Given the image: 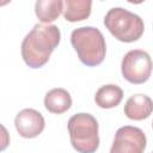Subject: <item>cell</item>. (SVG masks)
Instances as JSON below:
<instances>
[{
  "instance_id": "12",
  "label": "cell",
  "mask_w": 153,
  "mask_h": 153,
  "mask_svg": "<svg viewBox=\"0 0 153 153\" xmlns=\"http://www.w3.org/2000/svg\"><path fill=\"white\" fill-rule=\"evenodd\" d=\"M63 12V1L61 0H38L35 4V13L42 23H51Z\"/></svg>"
},
{
  "instance_id": "11",
  "label": "cell",
  "mask_w": 153,
  "mask_h": 153,
  "mask_svg": "<svg viewBox=\"0 0 153 153\" xmlns=\"http://www.w3.org/2000/svg\"><path fill=\"white\" fill-rule=\"evenodd\" d=\"M91 0H66L63 1V17L71 23L84 20L91 14Z\"/></svg>"
},
{
  "instance_id": "14",
  "label": "cell",
  "mask_w": 153,
  "mask_h": 153,
  "mask_svg": "<svg viewBox=\"0 0 153 153\" xmlns=\"http://www.w3.org/2000/svg\"><path fill=\"white\" fill-rule=\"evenodd\" d=\"M152 153H153V152H152Z\"/></svg>"
},
{
  "instance_id": "1",
  "label": "cell",
  "mask_w": 153,
  "mask_h": 153,
  "mask_svg": "<svg viewBox=\"0 0 153 153\" xmlns=\"http://www.w3.org/2000/svg\"><path fill=\"white\" fill-rule=\"evenodd\" d=\"M61 39L56 25L36 24L22 42V57L31 68L44 66Z\"/></svg>"
},
{
  "instance_id": "5",
  "label": "cell",
  "mask_w": 153,
  "mask_h": 153,
  "mask_svg": "<svg viewBox=\"0 0 153 153\" xmlns=\"http://www.w3.org/2000/svg\"><path fill=\"white\" fill-rule=\"evenodd\" d=\"M153 62L148 53L134 49L128 51L122 59L121 71L123 78L131 84L146 82L152 73Z\"/></svg>"
},
{
  "instance_id": "6",
  "label": "cell",
  "mask_w": 153,
  "mask_h": 153,
  "mask_svg": "<svg viewBox=\"0 0 153 153\" xmlns=\"http://www.w3.org/2000/svg\"><path fill=\"white\" fill-rule=\"evenodd\" d=\"M146 142V135L140 128L124 126L117 129L110 153H143Z\"/></svg>"
},
{
  "instance_id": "2",
  "label": "cell",
  "mask_w": 153,
  "mask_h": 153,
  "mask_svg": "<svg viewBox=\"0 0 153 153\" xmlns=\"http://www.w3.org/2000/svg\"><path fill=\"white\" fill-rule=\"evenodd\" d=\"M71 43L84 65L94 67L103 62L106 44L103 33L97 27L82 26L73 30L71 33Z\"/></svg>"
},
{
  "instance_id": "13",
  "label": "cell",
  "mask_w": 153,
  "mask_h": 153,
  "mask_svg": "<svg viewBox=\"0 0 153 153\" xmlns=\"http://www.w3.org/2000/svg\"><path fill=\"white\" fill-rule=\"evenodd\" d=\"M152 128H153V122H152Z\"/></svg>"
},
{
  "instance_id": "10",
  "label": "cell",
  "mask_w": 153,
  "mask_h": 153,
  "mask_svg": "<svg viewBox=\"0 0 153 153\" xmlns=\"http://www.w3.org/2000/svg\"><path fill=\"white\" fill-rule=\"evenodd\" d=\"M123 98V91L120 86L109 84L100 86L94 96L96 104L102 109H111L117 106Z\"/></svg>"
},
{
  "instance_id": "4",
  "label": "cell",
  "mask_w": 153,
  "mask_h": 153,
  "mask_svg": "<svg viewBox=\"0 0 153 153\" xmlns=\"http://www.w3.org/2000/svg\"><path fill=\"white\" fill-rule=\"evenodd\" d=\"M104 25L116 39L126 43L137 41L145 30L141 17L122 7L109 10L104 17Z\"/></svg>"
},
{
  "instance_id": "3",
  "label": "cell",
  "mask_w": 153,
  "mask_h": 153,
  "mask_svg": "<svg viewBox=\"0 0 153 153\" xmlns=\"http://www.w3.org/2000/svg\"><path fill=\"white\" fill-rule=\"evenodd\" d=\"M69 140L73 148L79 153H94L99 146L98 122L85 112L73 115L67 123Z\"/></svg>"
},
{
  "instance_id": "8",
  "label": "cell",
  "mask_w": 153,
  "mask_h": 153,
  "mask_svg": "<svg viewBox=\"0 0 153 153\" xmlns=\"http://www.w3.org/2000/svg\"><path fill=\"white\" fill-rule=\"evenodd\" d=\"M123 111L129 120H145L153 112V100L146 94H134L126 102Z\"/></svg>"
},
{
  "instance_id": "9",
  "label": "cell",
  "mask_w": 153,
  "mask_h": 153,
  "mask_svg": "<svg viewBox=\"0 0 153 153\" xmlns=\"http://www.w3.org/2000/svg\"><path fill=\"white\" fill-rule=\"evenodd\" d=\"M72 105V97L65 88H53L44 97V106L51 114H63Z\"/></svg>"
},
{
  "instance_id": "7",
  "label": "cell",
  "mask_w": 153,
  "mask_h": 153,
  "mask_svg": "<svg viewBox=\"0 0 153 153\" xmlns=\"http://www.w3.org/2000/svg\"><path fill=\"white\" fill-rule=\"evenodd\" d=\"M14 126L18 134L25 139L38 136L45 126L44 117L35 109H23L14 118Z\"/></svg>"
}]
</instances>
